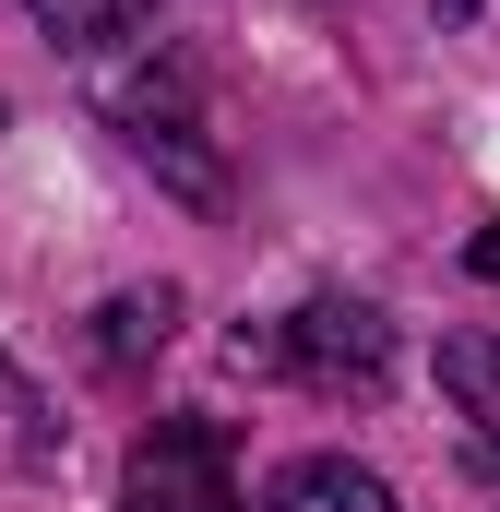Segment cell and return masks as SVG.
<instances>
[{"label": "cell", "mask_w": 500, "mask_h": 512, "mask_svg": "<svg viewBox=\"0 0 500 512\" xmlns=\"http://www.w3.org/2000/svg\"><path fill=\"white\" fill-rule=\"evenodd\" d=\"M0 393H12V370H0Z\"/></svg>", "instance_id": "obj_9"}, {"label": "cell", "mask_w": 500, "mask_h": 512, "mask_svg": "<svg viewBox=\"0 0 500 512\" xmlns=\"http://www.w3.org/2000/svg\"><path fill=\"white\" fill-rule=\"evenodd\" d=\"M274 512H393L370 465H346V453H298L286 477H274Z\"/></svg>", "instance_id": "obj_5"}, {"label": "cell", "mask_w": 500, "mask_h": 512, "mask_svg": "<svg viewBox=\"0 0 500 512\" xmlns=\"http://www.w3.org/2000/svg\"><path fill=\"white\" fill-rule=\"evenodd\" d=\"M24 12H36L60 48H120V36L155 12V0H24Z\"/></svg>", "instance_id": "obj_7"}, {"label": "cell", "mask_w": 500, "mask_h": 512, "mask_svg": "<svg viewBox=\"0 0 500 512\" xmlns=\"http://www.w3.org/2000/svg\"><path fill=\"white\" fill-rule=\"evenodd\" d=\"M120 512H239V429L227 417H155L120 465Z\"/></svg>", "instance_id": "obj_3"}, {"label": "cell", "mask_w": 500, "mask_h": 512, "mask_svg": "<svg viewBox=\"0 0 500 512\" xmlns=\"http://www.w3.org/2000/svg\"><path fill=\"white\" fill-rule=\"evenodd\" d=\"M465 262H477V286H500V227H477V251H465Z\"/></svg>", "instance_id": "obj_8"}, {"label": "cell", "mask_w": 500, "mask_h": 512, "mask_svg": "<svg viewBox=\"0 0 500 512\" xmlns=\"http://www.w3.org/2000/svg\"><path fill=\"white\" fill-rule=\"evenodd\" d=\"M239 370H274V382L298 393H358L370 405L393 382V322H381L370 298H298L286 322H239Z\"/></svg>", "instance_id": "obj_1"}, {"label": "cell", "mask_w": 500, "mask_h": 512, "mask_svg": "<svg viewBox=\"0 0 500 512\" xmlns=\"http://www.w3.org/2000/svg\"><path fill=\"white\" fill-rule=\"evenodd\" d=\"M108 120H120V143L179 191V203H227V155H215V131H203V96H191V60L179 48H143L131 72H108Z\"/></svg>", "instance_id": "obj_2"}, {"label": "cell", "mask_w": 500, "mask_h": 512, "mask_svg": "<svg viewBox=\"0 0 500 512\" xmlns=\"http://www.w3.org/2000/svg\"><path fill=\"white\" fill-rule=\"evenodd\" d=\"M167 334H179V286H131V298H108V310H96V358H108V370L155 358Z\"/></svg>", "instance_id": "obj_6"}, {"label": "cell", "mask_w": 500, "mask_h": 512, "mask_svg": "<svg viewBox=\"0 0 500 512\" xmlns=\"http://www.w3.org/2000/svg\"><path fill=\"white\" fill-rule=\"evenodd\" d=\"M441 393L465 405V453H477V477L500 489V334H453L441 346Z\"/></svg>", "instance_id": "obj_4"}]
</instances>
